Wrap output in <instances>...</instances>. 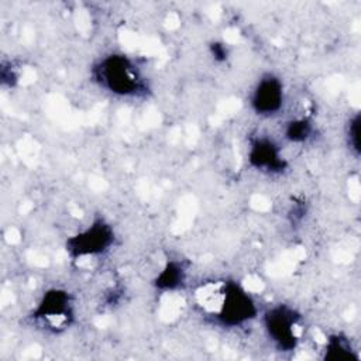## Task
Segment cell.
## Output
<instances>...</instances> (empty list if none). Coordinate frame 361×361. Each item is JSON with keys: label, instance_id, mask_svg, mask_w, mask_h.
<instances>
[{"label": "cell", "instance_id": "3957f363", "mask_svg": "<svg viewBox=\"0 0 361 361\" xmlns=\"http://www.w3.org/2000/svg\"><path fill=\"white\" fill-rule=\"evenodd\" d=\"M268 338L279 351L293 350L300 337V316L288 305L269 307L262 317Z\"/></svg>", "mask_w": 361, "mask_h": 361}, {"label": "cell", "instance_id": "9c48e42d", "mask_svg": "<svg viewBox=\"0 0 361 361\" xmlns=\"http://www.w3.org/2000/svg\"><path fill=\"white\" fill-rule=\"evenodd\" d=\"M324 358L333 360V361H343V360H355L358 357L354 354V350L345 337L340 334H334L327 338Z\"/></svg>", "mask_w": 361, "mask_h": 361}, {"label": "cell", "instance_id": "7a4b0ae2", "mask_svg": "<svg viewBox=\"0 0 361 361\" xmlns=\"http://www.w3.org/2000/svg\"><path fill=\"white\" fill-rule=\"evenodd\" d=\"M93 78L104 90L117 96H137L145 90V82L135 63L121 54L103 56L93 66Z\"/></svg>", "mask_w": 361, "mask_h": 361}, {"label": "cell", "instance_id": "8992f818", "mask_svg": "<svg viewBox=\"0 0 361 361\" xmlns=\"http://www.w3.org/2000/svg\"><path fill=\"white\" fill-rule=\"evenodd\" d=\"M283 83L278 76L272 73L264 75L254 86L250 96L251 109L262 117L278 114L283 106Z\"/></svg>", "mask_w": 361, "mask_h": 361}, {"label": "cell", "instance_id": "5b68a950", "mask_svg": "<svg viewBox=\"0 0 361 361\" xmlns=\"http://www.w3.org/2000/svg\"><path fill=\"white\" fill-rule=\"evenodd\" d=\"M32 316L54 329L68 326L73 317L69 292L61 288L48 289L39 299Z\"/></svg>", "mask_w": 361, "mask_h": 361}, {"label": "cell", "instance_id": "ba28073f", "mask_svg": "<svg viewBox=\"0 0 361 361\" xmlns=\"http://www.w3.org/2000/svg\"><path fill=\"white\" fill-rule=\"evenodd\" d=\"M185 276H186V271L182 262L171 259L164 265L161 272L157 275L154 283L158 289L173 290L185 282Z\"/></svg>", "mask_w": 361, "mask_h": 361}, {"label": "cell", "instance_id": "30bf717a", "mask_svg": "<svg viewBox=\"0 0 361 361\" xmlns=\"http://www.w3.org/2000/svg\"><path fill=\"white\" fill-rule=\"evenodd\" d=\"M312 131H313V128H312V124L309 120L295 118V120H290L289 123H286L285 137L290 142H303L310 137Z\"/></svg>", "mask_w": 361, "mask_h": 361}, {"label": "cell", "instance_id": "6da1fadb", "mask_svg": "<svg viewBox=\"0 0 361 361\" xmlns=\"http://www.w3.org/2000/svg\"><path fill=\"white\" fill-rule=\"evenodd\" d=\"M195 300L203 313L224 327L244 326L258 314L252 296L233 281L202 283L195 292Z\"/></svg>", "mask_w": 361, "mask_h": 361}, {"label": "cell", "instance_id": "277c9868", "mask_svg": "<svg viewBox=\"0 0 361 361\" xmlns=\"http://www.w3.org/2000/svg\"><path fill=\"white\" fill-rule=\"evenodd\" d=\"M113 243V227L103 219H97L68 238L66 251L75 259L94 257L110 250Z\"/></svg>", "mask_w": 361, "mask_h": 361}, {"label": "cell", "instance_id": "7c38bea8", "mask_svg": "<svg viewBox=\"0 0 361 361\" xmlns=\"http://www.w3.org/2000/svg\"><path fill=\"white\" fill-rule=\"evenodd\" d=\"M212 52H213V55H216V58H219V56L224 58L226 56V49L220 44H213L212 45Z\"/></svg>", "mask_w": 361, "mask_h": 361}, {"label": "cell", "instance_id": "52a82bcc", "mask_svg": "<svg viewBox=\"0 0 361 361\" xmlns=\"http://www.w3.org/2000/svg\"><path fill=\"white\" fill-rule=\"evenodd\" d=\"M248 161L252 168L268 173H278L286 168V161L281 155L279 147L267 137H259L251 142Z\"/></svg>", "mask_w": 361, "mask_h": 361}, {"label": "cell", "instance_id": "8fae6325", "mask_svg": "<svg viewBox=\"0 0 361 361\" xmlns=\"http://www.w3.org/2000/svg\"><path fill=\"white\" fill-rule=\"evenodd\" d=\"M358 116L354 117V120H351V124L348 127V144L355 149V152H358V145H360V138H358Z\"/></svg>", "mask_w": 361, "mask_h": 361}]
</instances>
